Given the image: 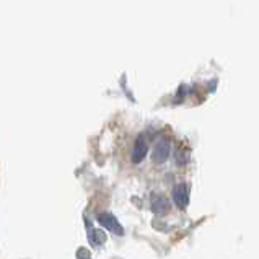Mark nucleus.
Here are the masks:
<instances>
[{
    "mask_svg": "<svg viewBox=\"0 0 259 259\" xmlns=\"http://www.w3.org/2000/svg\"><path fill=\"white\" fill-rule=\"evenodd\" d=\"M147 153H149V140L144 134L137 136L136 142H134V147H132V153H131V161L134 165H139L142 163L145 160Z\"/></svg>",
    "mask_w": 259,
    "mask_h": 259,
    "instance_id": "f257e3e1",
    "label": "nucleus"
},
{
    "mask_svg": "<svg viewBox=\"0 0 259 259\" xmlns=\"http://www.w3.org/2000/svg\"><path fill=\"white\" fill-rule=\"evenodd\" d=\"M169 155H171V144H169V140H168V139H161L160 142L153 147L152 160H153V163L163 165L165 161L169 158Z\"/></svg>",
    "mask_w": 259,
    "mask_h": 259,
    "instance_id": "f03ea898",
    "label": "nucleus"
},
{
    "mask_svg": "<svg viewBox=\"0 0 259 259\" xmlns=\"http://www.w3.org/2000/svg\"><path fill=\"white\" fill-rule=\"evenodd\" d=\"M98 222L101 227H105L108 232L114 233L117 236H122L124 235V230L122 227L119 225V222H117V219L113 215V213H108V212H101L98 213Z\"/></svg>",
    "mask_w": 259,
    "mask_h": 259,
    "instance_id": "7ed1b4c3",
    "label": "nucleus"
},
{
    "mask_svg": "<svg viewBox=\"0 0 259 259\" xmlns=\"http://www.w3.org/2000/svg\"><path fill=\"white\" fill-rule=\"evenodd\" d=\"M173 202L175 205L178 207L180 210H184L189 204V191H188V186L184 183H180L176 184V186L173 188Z\"/></svg>",
    "mask_w": 259,
    "mask_h": 259,
    "instance_id": "20e7f679",
    "label": "nucleus"
},
{
    "mask_svg": "<svg viewBox=\"0 0 259 259\" xmlns=\"http://www.w3.org/2000/svg\"><path fill=\"white\" fill-rule=\"evenodd\" d=\"M169 201H166L165 197H161V196H158V197H155L153 199V202H152V209H153V212H157V213H166L168 210H169Z\"/></svg>",
    "mask_w": 259,
    "mask_h": 259,
    "instance_id": "39448f33",
    "label": "nucleus"
}]
</instances>
